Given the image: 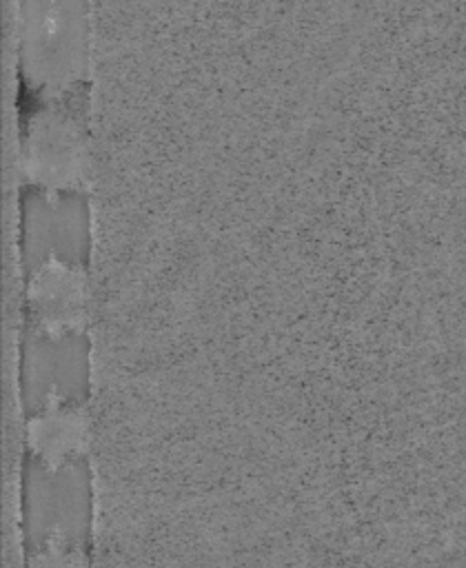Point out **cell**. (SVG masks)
Returning a JSON list of instances; mask_svg holds the SVG:
<instances>
[{
  "label": "cell",
  "mask_w": 466,
  "mask_h": 568,
  "mask_svg": "<svg viewBox=\"0 0 466 568\" xmlns=\"http://www.w3.org/2000/svg\"><path fill=\"white\" fill-rule=\"evenodd\" d=\"M18 22L22 75L42 102L87 91L89 0H20Z\"/></svg>",
  "instance_id": "6da1fadb"
},
{
  "label": "cell",
  "mask_w": 466,
  "mask_h": 568,
  "mask_svg": "<svg viewBox=\"0 0 466 568\" xmlns=\"http://www.w3.org/2000/svg\"><path fill=\"white\" fill-rule=\"evenodd\" d=\"M84 106L44 102L27 122L20 144L24 175L44 191H80L89 173Z\"/></svg>",
  "instance_id": "7a4b0ae2"
}]
</instances>
